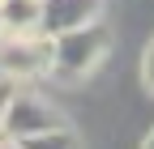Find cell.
<instances>
[{
    "label": "cell",
    "instance_id": "6da1fadb",
    "mask_svg": "<svg viewBox=\"0 0 154 149\" xmlns=\"http://www.w3.org/2000/svg\"><path fill=\"white\" fill-rule=\"evenodd\" d=\"M107 47H111V34H107V26L99 17L86 22V26H73L64 34H51V64H47V72L56 81H64V85H77V81H86L103 64Z\"/></svg>",
    "mask_w": 154,
    "mask_h": 149
},
{
    "label": "cell",
    "instance_id": "52a82bcc",
    "mask_svg": "<svg viewBox=\"0 0 154 149\" xmlns=\"http://www.w3.org/2000/svg\"><path fill=\"white\" fill-rule=\"evenodd\" d=\"M141 81H146V89L154 94V39H150V47H146V55H141Z\"/></svg>",
    "mask_w": 154,
    "mask_h": 149
},
{
    "label": "cell",
    "instance_id": "277c9868",
    "mask_svg": "<svg viewBox=\"0 0 154 149\" xmlns=\"http://www.w3.org/2000/svg\"><path fill=\"white\" fill-rule=\"evenodd\" d=\"M103 13V0H38V34H64Z\"/></svg>",
    "mask_w": 154,
    "mask_h": 149
},
{
    "label": "cell",
    "instance_id": "9c48e42d",
    "mask_svg": "<svg viewBox=\"0 0 154 149\" xmlns=\"http://www.w3.org/2000/svg\"><path fill=\"white\" fill-rule=\"evenodd\" d=\"M141 149H154V128H150V136H146V145H141Z\"/></svg>",
    "mask_w": 154,
    "mask_h": 149
},
{
    "label": "cell",
    "instance_id": "3957f363",
    "mask_svg": "<svg viewBox=\"0 0 154 149\" xmlns=\"http://www.w3.org/2000/svg\"><path fill=\"white\" fill-rule=\"evenodd\" d=\"M51 64V39L47 34H9L0 43V77L9 81H34Z\"/></svg>",
    "mask_w": 154,
    "mask_h": 149
},
{
    "label": "cell",
    "instance_id": "5b68a950",
    "mask_svg": "<svg viewBox=\"0 0 154 149\" xmlns=\"http://www.w3.org/2000/svg\"><path fill=\"white\" fill-rule=\"evenodd\" d=\"M0 22L9 34H38V0H0Z\"/></svg>",
    "mask_w": 154,
    "mask_h": 149
},
{
    "label": "cell",
    "instance_id": "8fae6325",
    "mask_svg": "<svg viewBox=\"0 0 154 149\" xmlns=\"http://www.w3.org/2000/svg\"><path fill=\"white\" fill-rule=\"evenodd\" d=\"M0 30H5V22H0Z\"/></svg>",
    "mask_w": 154,
    "mask_h": 149
},
{
    "label": "cell",
    "instance_id": "8992f818",
    "mask_svg": "<svg viewBox=\"0 0 154 149\" xmlns=\"http://www.w3.org/2000/svg\"><path fill=\"white\" fill-rule=\"evenodd\" d=\"M17 149H82V141L73 136L69 124H60V128H47V132H34L26 141H17Z\"/></svg>",
    "mask_w": 154,
    "mask_h": 149
},
{
    "label": "cell",
    "instance_id": "7a4b0ae2",
    "mask_svg": "<svg viewBox=\"0 0 154 149\" xmlns=\"http://www.w3.org/2000/svg\"><path fill=\"white\" fill-rule=\"evenodd\" d=\"M60 124H64V115L47 98L26 94V89H13V94H9V107H5V119H0V132H5L9 141H26L34 132L60 128Z\"/></svg>",
    "mask_w": 154,
    "mask_h": 149
},
{
    "label": "cell",
    "instance_id": "ba28073f",
    "mask_svg": "<svg viewBox=\"0 0 154 149\" xmlns=\"http://www.w3.org/2000/svg\"><path fill=\"white\" fill-rule=\"evenodd\" d=\"M13 89H17V85H13L9 77H0V119H5V107H9V94H13Z\"/></svg>",
    "mask_w": 154,
    "mask_h": 149
},
{
    "label": "cell",
    "instance_id": "30bf717a",
    "mask_svg": "<svg viewBox=\"0 0 154 149\" xmlns=\"http://www.w3.org/2000/svg\"><path fill=\"white\" fill-rule=\"evenodd\" d=\"M0 149H17V141H0Z\"/></svg>",
    "mask_w": 154,
    "mask_h": 149
}]
</instances>
